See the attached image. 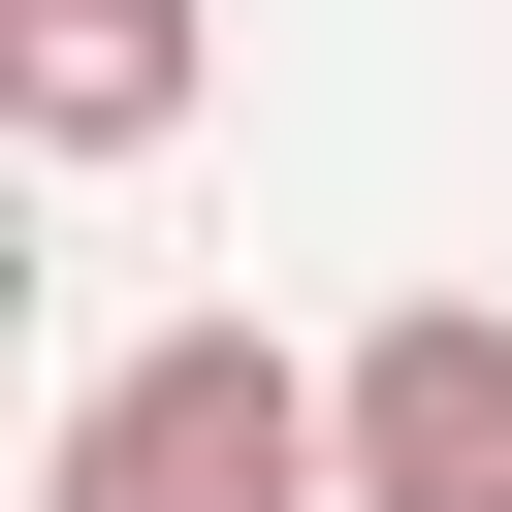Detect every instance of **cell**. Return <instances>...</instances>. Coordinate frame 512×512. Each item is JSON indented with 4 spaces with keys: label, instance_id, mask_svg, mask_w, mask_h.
<instances>
[{
    "label": "cell",
    "instance_id": "1",
    "mask_svg": "<svg viewBox=\"0 0 512 512\" xmlns=\"http://www.w3.org/2000/svg\"><path fill=\"white\" fill-rule=\"evenodd\" d=\"M32 512H352V384H288L256 320H160V352L64 384Z\"/></svg>",
    "mask_w": 512,
    "mask_h": 512
},
{
    "label": "cell",
    "instance_id": "2",
    "mask_svg": "<svg viewBox=\"0 0 512 512\" xmlns=\"http://www.w3.org/2000/svg\"><path fill=\"white\" fill-rule=\"evenodd\" d=\"M352 512H512V320L480 288L352 320Z\"/></svg>",
    "mask_w": 512,
    "mask_h": 512
},
{
    "label": "cell",
    "instance_id": "3",
    "mask_svg": "<svg viewBox=\"0 0 512 512\" xmlns=\"http://www.w3.org/2000/svg\"><path fill=\"white\" fill-rule=\"evenodd\" d=\"M0 128L32 160H160L192 128V0H0Z\"/></svg>",
    "mask_w": 512,
    "mask_h": 512
}]
</instances>
